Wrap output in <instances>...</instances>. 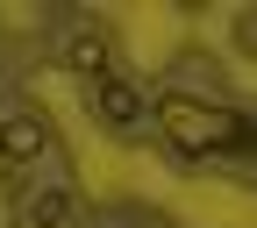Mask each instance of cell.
<instances>
[{
  "label": "cell",
  "instance_id": "cell-1",
  "mask_svg": "<svg viewBox=\"0 0 257 228\" xmlns=\"http://www.w3.org/2000/svg\"><path fill=\"white\" fill-rule=\"evenodd\" d=\"M157 136L179 157H214V150L243 143V114L214 107V100H193V93H157Z\"/></svg>",
  "mask_w": 257,
  "mask_h": 228
},
{
  "label": "cell",
  "instance_id": "cell-2",
  "mask_svg": "<svg viewBox=\"0 0 257 228\" xmlns=\"http://www.w3.org/2000/svg\"><path fill=\"white\" fill-rule=\"evenodd\" d=\"M43 150H50V121L43 114H8V121H0V164H8V171L43 164Z\"/></svg>",
  "mask_w": 257,
  "mask_h": 228
},
{
  "label": "cell",
  "instance_id": "cell-3",
  "mask_svg": "<svg viewBox=\"0 0 257 228\" xmlns=\"http://www.w3.org/2000/svg\"><path fill=\"white\" fill-rule=\"evenodd\" d=\"M86 93H93V114H100V121L114 128V136H128V128H136V121L150 114V107H143V93H136V86H128L121 72H107V79H93Z\"/></svg>",
  "mask_w": 257,
  "mask_h": 228
},
{
  "label": "cell",
  "instance_id": "cell-4",
  "mask_svg": "<svg viewBox=\"0 0 257 228\" xmlns=\"http://www.w3.org/2000/svg\"><path fill=\"white\" fill-rule=\"evenodd\" d=\"M15 214H22V228H72V192L64 185H29Z\"/></svg>",
  "mask_w": 257,
  "mask_h": 228
},
{
  "label": "cell",
  "instance_id": "cell-5",
  "mask_svg": "<svg viewBox=\"0 0 257 228\" xmlns=\"http://www.w3.org/2000/svg\"><path fill=\"white\" fill-rule=\"evenodd\" d=\"M64 64H72V72L93 86V79H107L114 72V50H107V36H93V29H79L72 43H64Z\"/></svg>",
  "mask_w": 257,
  "mask_h": 228
}]
</instances>
